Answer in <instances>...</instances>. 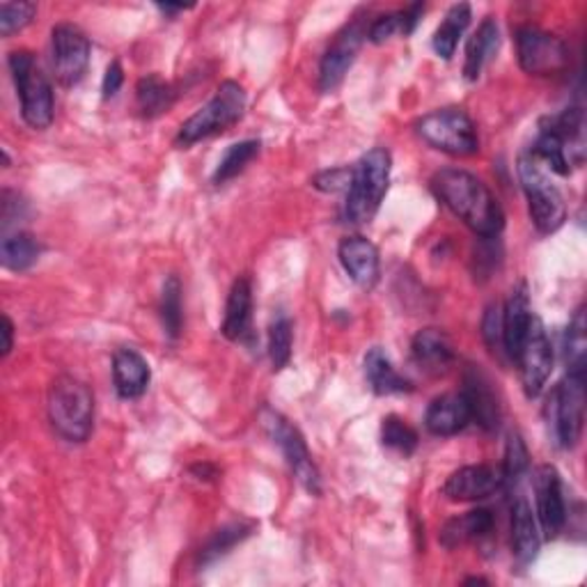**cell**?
Wrapping results in <instances>:
<instances>
[{
  "instance_id": "17",
  "label": "cell",
  "mask_w": 587,
  "mask_h": 587,
  "mask_svg": "<svg viewBox=\"0 0 587 587\" xmlns=\"http://www.w3.org/2000/svg\"><path fill=\"white\" fill-rule=\"evenodd\" d=\"M473 422L464 393H445L433 399L425 414V427L433 437H454Z\"/></svg>"
},
{
  "instance_id": "27",
  "label": "cell",
  "mask_w": 587,
  "mask_h": 587,
  "mask_svg": "<svg viewBox=\"0 0 587 587\" xmlns=\"http://www.w3.org/2000/svg\"><path fill=\"white\" fill-rule=\"evenodd\" d=\"M471 23V5L469 3H456L448 10L443 23L433 33L431 46L437 50V56L443 60H450L454 56V50L459 46V39L466 33Z\"/></svg>"
},
{
  "instance_id": "8",
  "label": "cell",
  "mask_w": 587,
  "mask_h": 587,
  "mask_svg": "<svg viewBox=\"0 0 587 587\" xmlns=\"http://www.w3.org/2000/svg\"><path fill=\"white\" fill-rule=\"evenodd\" d=\"M519 180L528 197V210L534 227L542 235H553L567 221V204L563 193L549 180V174L532 157L519 161Z\"/></svg>"
},
{
  "instance_id": "37",
  "label": "cell",
  "mask_w": 587,
  "mask_h": 587,
  "mask_svg": "<svg viewBox=\"0 0 587 587\" xmlns=\"http://www.w3.org/2000/svg\"><path fill=\"white\" fill-rule=\"evenodd\" d=\"M585 308H578L569 328H567V340H565V359L569 372H585Z\"/></svg>"
},
{
  "instance_id": "32",
  "label": "cell",
  "mask_w": 587,
  "mask_h": 587,
  "mask_svg": "<svg viewBox=\"0 0 587 587\" xmlns=\"http://www.w3.org/2000/svg\"><path fill=\"white\" fill-rule=\"evenodd\" d=\"M258 155H260V140H241L229 145L214 172V184H225L229 180H235V177L241 174L246 166Z\"/></svg>"
},
{
  "instance_id": "41",
  "label": "cell",
  "mask_w": 587,
  "mask_h": 587,
  "mask_svg": "<svg viewBox=\"0 0 587 587\" xmlns=\"http://www.w3.org/2000/svg\"><path fill=\"white\" fill-rule=\"evenodd\" d=\"M351 182V168H334V170H324L315 174L313 187L324 191V193H347Z\"/></svg>"
},
{
  "instance_id": "43",
  "label": "cell",
  "mask_w": 587,
  "mask_h": 587,
  "mask_svg": "<svg viewBox=\"0 0 587 587\" xmlns=\"http://www.w3.org/2000/svg\"><path fill=\"white\" fill-rule=\"evenodd\" d=\"M122 83H124V71H122V65L115 60V63L109 65L106 76H104V88H101V90H104V97L106 99L115 97L120 92Z\"/></svg>"
},
{
  "instance_id": "23",
  "label": "cell",
  "mask_w": 587,
  "mask_h": 587,
  "mask_svg": "<svg viewBox=\"0 0 587 587\" xmlns=\"http://www.w3.org/2000/svg\"><path fill=\"white\" fill-rule=\"evenodd\" d=\"M252 319V287L248 278H237L233 290L227 294L225 317H223V336L233 342H239L248 336Z\"/></svg>"
},
{
  "instance_id": "22",
  "label": "cell",
  "mask_w": 587,
  "mask_h": 587,
  "mask_svg": "<svg viewBox=\"0 0 587 587\" xmlns=\"http://www.w3.org/2000/svg\"><path fill=\"white\" fill-rule=\"evenodd\" d=\"M540 528L530 503L519 496L512 507V553L519 565H530L540 553Z\"/></svg>"
},
{
  "instance_id": "16",
  "label": "cell",
  "mask_w": 587,
  "mask_h": 587,
  "mask_svg": "<svg viewBox=\"0 0 587 587\" xmlns=\"http://www.w3.org/2000/svg\"><path fill=\"white\" fill-rule=\"evenodd\" d=\"M338 258L347 275L363 290H372L379 280V250L365 237H347L338 248Z\"/></svg>"
},
{
  "instance_id": "20",
  "label": "cell",
  "mask_w": 587,
  "mask_h": 587,
  "mask_svg": "<svg viewBox=\"0 0 587 587\" xmlns=\"http://www.w3.org/2000/svg\"><path fill=\"white\" fill-rule=\"evenodd\" d=\"M151 379L149 363L136 349H120L113 355V384L122 399H138L145 395Z\"/></svg>"
},
{
  "instance_id": "12",
  "label": "cell",
  "mask_w": 587,
  "mask_h": 587,
  "mask_svg": "<svg viewBox=\"0 0 587 587\" xmlns=\"http://www.w3.org/2000/svg\"><path fill=\"white\" fill-rule=\"evenodd\" d=\"M515 361L519 363L521 384H523L526 395L530 399L540 397V393L544 391L546 381L553 372V347L538 317L532 319L528 334L515 355Z\"/></svg>"
},
{
  "instance_id": "39",
  "label": "cell",
  "mask_w": 587,
  "mask_h": 587,
  "mask_svg": "<svg viewBox=\"0 0 587 587\" xmlns=\"http://www.w3.org/2000/svg\"><path fill=\"white\" fill-rule=\"evenodd\" d=\"M395 35H404L406 37V29H404V14L399 12H391L384 16H376L372 21V25L368 29V37L374 44H384L386 39L395 37Z\"/></svg>"
},
{
  "instance_id": "28",
  "label": "cell",
  "mask_w": 587,
  "mask_h": 587,
  "mask_svg": "<svg viewBox=\"0 0 587 587\" xmlns=\"http://www.w3.org/2000/svg\"><path fill=\"white\" fill-rule=\"evenodd\" d=\"M136 104L143 117H159L172 109L174 90L157 74L143 76L136 86Z\"/></svg>"
},
{
  "instance_id": "6",
  "label": "cell",
  "mask_w": 587,
  "mask_h": 587,
  "mask_svg": "<svg viewBox=\"0 0 587 587\" xmlns=\"http://www.w3.org/2000/svg\"><path fill=\"white\" fill-rule=\"evenodd\" d=\"M416 134L433 149L450 157H473L479 151V138L473 120L462 109L433 111L416 122Z\"/></svg>"
},
{
  "instance_id": "38",
  "label": "cell",
  "mask_w": 587,
  "mask_h": 587,
  "mask_svg": "<svg viewBox=\"0 0 587 587\" xmlns=\"http://www.w3.org/2000/svg\"><path fill=\"white\" fill-rule=\"evenodd\" d=\"M37 14L35 3H25V0H19V3H3L0 5V35L12 37L14 33L23 31Z\"/></svg>"
},
{
  "instance_id": "34",
  "label": "cell",
  "mask_w": 587,
  "mask_h": 587,
  "mask_svg": "<svg viewBox=\"0 0 587 587\" xmlns=\"http://www.w3.org/2000/svg\"><path fill=\"white\" fill-rule=\"evenodd\" d=\"M381 443L402 456H408L418 450L420 439L418 431L406 420H402L399 416H388L384 418V425H381Z\"/></svg>"
},
{
  "instance_id": "31",
  "label": "cell",
  "mask_w": 587,
  "mask_h": 587,
  "mask_svg": "<svg viewBox=\"0 0 587 587\" xmlns=\"http://www.w3.org/2000/svg\"><path fill=\"white\" fill-rule=\"evenodd\" d=\"M161 321L166 336L177 340L184 326V305H182V283L177 275H168L161 290Z\"/></svg>"
},
{
  "instance_id": "3",
  "label": "cell",
  "mask_w": 587,
  "mask_h": 587,
  "mask_svg": "<svg viewBox=\"0 0 587 587\" xmlns=\"http://www.w3.org/2000/svg\"><path fill=\"white\" fill-rule=\"evenodd\" d=\"M391 151L386 147H374L368 155L351 166V182L347 189L345 216L353 225L370 223L381 202H384L391 184Z\"/></svg>"
},
{
  "instance_id": "30",
  "label": "cell",
  "mask_w": 587,
  "mask_h": 587,
  "mask_svg": "<svg viewBox=\"0 0 587 587\" xmlns=\"http://www.w3.org/2000/svg\"><path fill=\"white\" fill-rule=\"evenodd\" d=\"M532 159L534 161H544L557 174H569L572 172L569 149H567L565 140L551 129L549 122L542 124V132H540L538 140H534Z\"/></svg>"
},
{
  "instance_id": "10",
  "label": "cell",
  "mask_w": 587,
  "mask_h": 587,
  "mask_svg": "<svg viewBox=\"0 0 587 587\" xmlns=\"http://www.w3.org/2000/svg\"><path fill=\"white\" fill-rule=\"evenodd\" d=\"M517 54L521 69L532 76H553L569 65L567 44L534 25H523L517 31Z\"/></svg>"
},
{
  "instance_id": "5",
  "label": "cell",
  "mask_w": 587,
  "mask_h": 587,
  "mask_svg": "<svg viewBox=\"0 0 587 587\" xmlns=\"http://www.w3.org/2000/svg\"><path fill=\"white\" fill-rule=\"evenodd\" d=\"M10 71L16 86V94L21 99V117L37 132H44L54 122L56 101L50 81L39 69V63L31 50H14L10 54Z\"/></svg>"
},
{
  "instance_id": "9",
  "label": "cell",
  "mask_w": 587,
  "mask_h": 587,
  "mask_svg": "<svg viewBox=\"0 0 587 587\" xmlns=\"http://www.w3.org/2000/svg\"><path fill=\"white\" fill-rule=\"evenodd\" d=\"M260 422H262V429L269 433V439L280 448V452H283L285 462L290 464L301 487L313 496H319L321 475L313 462L308 445H305V439L301 437V431L283 414L273 411V408L269 406H264L260 411Z\"/></svg>"
},
{
  "instance_id": "18",
  "label": "cell",
  "mask_w": 587,
  "mask_h": 587,
  "mask_svg": "<svg viewBox=\"0 0 587 587\" xmlns=\"http://www.w3.org/2000/svg\"><path fill=\"white\" fill-rule=\"evenodd\" d=\"M411 359L425 374L441 376L454 363V347L441 328H422L411 342Z\"/></svg>"
},
{
  "instance_id": "29",
  "label": "cell",
  "mask_w": 587,
  "mask_h": 587,
  "mask_svg": "<svg viewBox=\"0 0 587 587\" xmlns=\"http://www.w3.org/2000/svg\"><path fill=\"white\" fill-rule=\"evenodd\" d=\"M42 255V244L29 233H16L0 244V262L10 271H29Z\"/></svg>"
},
{
  "instance_id": "13",
  "label": "cell",
  "mask_w": 587,
  "mask_h": 587,
  "mask_svg": "<svg viewBox=\"0 0 587 587\" xmlns=\"http://www.w3.org/2000/svg\"><path fill=\"white\" fill-rule=\"evenodd\" d=\"M365 37H368V31H365V23L361 19L347 23L345 29L338 33L334 44L326 48V54H324L321 65H319L321 92H334L342 86L345 76L351 69L355 56H359Z\"/></svg>"
},
{
  "instance_id": "44",
  "label": "cell",
  "mask_w": 587,
  "mask_h": 587,
  "mask_svg": "<svg viewBox=\"0 0 587 587\" xmlns=\"http://www.w3.org/2000/svg\"><path fill=\"white\" fill-rule=\"evenodd\" d=\"M14 347V324L8 315H3V359H8Z\"/></svg>"
},
{
  "instance_id": "26",
  "label": "cell",
  "mask_w": 587,
  "mask_h": 587,
  "mask_svg": "<svg viewBox=\"0 0 587 587\" xmlns=\"http://www.w3.org/2000/svg\"><path fill=\"white\" fill-rule=\"evenodd\" d=\"M500 46V31L498 23L489 16L479 23V29L466 44V63H464V76L466 81H477L479 74L496 54Z\"/></svg>"
},
{
  "instance_id": "4",
  "label": "cell",
  "mask_w": 587,
  "mask_h": 587,
  "mask_svg": "<svg viewBox=\"0 0 587 587\" xmlns=\"http://www.w3.org/2000/svg\"><path fill=\"white\" fill-rule=\"evenodd\" d=\"M246 111V90L237 81H225L216 90V94L204 104L197 113H193L174 138V145L184 149L204 138L227 132L235 126Z\"/></svg>"
},
{
  "instance_id": "25",
  "label": "cell",
  "mask_w": 587,
  "mask_h": 587,
  "mask_svg": "<svg viewBox=\"0 0 587 587\" xmlns=\"http://www.w3.org/2000/svg\"><path fill=\"white\" fill-rule=\"evenodd\" d=\"M365 379L376 395H402V393L414 391L411 381L404 379L395 370V365L391 363L384 349H379V347L365 353Z\"/></svg>"
},
{
  "instance_id": "33",
  "label": "cell",
  "mask_w": 587,
  "mask_h": 587,
  "mask_svg": "<svg viewBox=\"0 0 587 587\" xmlns=\"http://www.w3.org/2000/svg\"><path fill=\"white\" fill-rule=\"evenodd\" d=\"M292 347H294V326L290 317L280 315L271 321L269 328V359L275 372L285 370L292 361Z\"/></svg>"
},
{
  "instance_id": "15",
  "label": "cell",
  "mask_w": 587,
  "mask_h": 587,
  "mask_svg": "<svg viewBox=\"0 0 587 587\" xmlns=\"http://www.w3.org/2000/svg\"><path fill=\"white\" fill-rule=\"evenodd\" d=\"M500 484L503 477L492 466H464L445 479L443 496L452 503H475L494 496Z\"/></svg>"
},
{
  "instance_id": "36",
  "label": "cell",
  "mask_w": 587,
  "mask_h": 587,
  "mask_svg": "<svg viewBox=\"0 0 587 587\" xmlns=\"http://www.w3.org/2000/svg\"><path fill=\"white\" fill-rule=\"evenodd\" d=\"M530 469V454L519 433H509L505 445V459H503V484H519V479Z\"/></svg>"
},
{
  "instance_id": "1",
  "label": "cell",
  "mask_w": 587,
  "mask_h": 587,
  "mask_svg": "<svg viewBox=\"0 0 587 587\" xmlns=\"http://www.w3.org/2000/svg\"><path fill=\"white\" fill-rule=\"evenodd\" d=\"M431 189L445 207L482 239H496L505 227V212L496 195L466 170L448 168L433 174Z\"/></svg>"
},
{
  "instance_id": "2",
  "label": "cell",
  "mask_w": 587,
  "mask_h": 587,
  "mask_svg": "<svg viewBox=\"0 0 587 587\" xmlns=\"http://www.w3.org/2000/svg\"><path fill=\"white\" fill-rule=\"evenodd\" d=\"M48 420L69 443H86L94 427V395L88 384L63 374L50 381L46 397Z\"/></svg>"
},
{
  "instance_id": "45",
  "label": "cell",
  "mask_w": 587,
  "mask_h": 587,
  "mask_svg": "<svg viewBox=\"0 0 587 587\" xmlns=\"http://www.w3.org/2000/svg\"><path fill=\"white\" fill-rule=\"evenodd\" d=\"M475 583H482V585H487L489 580H484V578H469V580H466V585H475Z\"/></svg>"
},
{
  "instance_id": "35",
  "label": "cell",
  "mask_w": 587,
  "mask_h": 587,
  "mask_svg": "<svg viewBox=\"0 0 587 587\" xmlns=\"http://www.w3.org/2000/svg\"><path fill=\"white\" fill-rule=\"evenodd\" d=\"M250 532H252L250 523H233V526L221 528L207 542V546L200 551V565L204 567V565L216 563L218 557H223L225 553L233 551L239 542H244Z\"/></svg>"
},
{
  "instance_id": "42",
  "label": "cell",
  "mask_w": 587,
  "mask_h": 587,
  "mask_svg": "<svg viewBox=\"0 0 587 587\" xmlns=\"http://www.w3.org/2000/svg\"><path fill=\"white\" fill-rule=\"evenodd\" d=\"M0 207H3V227L8 229L14 221H19L23 216L25 202L19 197V193L3 191V202H0Z\"/></svg>"
},
{
  "instance_id": "11",
  "label": "cell",
  "mask_w": 587,
  "mask_h": 587,
  "mask_svg": "<svg viewBox=\"0 0 587 587\" xmlns=\"http://www.w3.org/2000/svg\"><path fill=\"white\" fill-rule=\"evenodd\" d=\"M90 39L74 23H60L50 31V56H54V71L60 86L74 88L83 81L90 65Z\"/></svg>"
},
{
  "instance_id": "19",
  "label": "cell",
  "mask_w": 587,
  "mask_h": 587,
  "mask_svg": "<svg viewBox=\"0 0 587 587\" xmlns=\"http://www.w3.org/2000/svg\"><path fill=\"white\" fill-rule=\"evenodd\" d=\"M464 397L471 406V416L473 420L484 429V431H494L500 425V404L498 397L492 388V381L484 376L477 368H471L464 379Z\"/></svg>"
},
{
  "instance_id": "24",
  "label": "cell",
  "mask_w": 587,
  "mask_h": 587,
  "mask_svg": "<svg viewBox=\"0 0 587 587\" xmlns=\"http://www.w3.org/2000/svg\"><path fill=\"white\" fill-rule=\"evenodd\" d=\"M492 530H494V515L489 512V509H471V512L454 517L443 526L439 542L445 549H456L469 542L487 538Z\"/></svg>"
},
{
  "instance_id": "21",
  "label": "cell",
  "mask_w": 587,
  "mask_h": 587,
  "mask_svg": "<svg viewBox=\"0 0 587 587\" xmlns=\"http://www.w3.org/2000/svg\"><path fill=\"white\" fill-rule=\"evenodd\" d=\"M532 305L526 285H519L512 296L507 298L505 308H503V347L509 359H515L528 328L532 324Z\"/></svg>"
},
{
  "instance_id": "7",
  "label": "cell",
  "mask_w": 587,
  "mask_h": 587,
  "mask_svg": "<svg viewBox=\"0 0 587 587\" xmlns=\"http://www.w3.org/2000/svg\"><path fill=\"white\" fill-rule=\"evenodd\" d=\"M546 418L560 448L572 450L578 445L585 422V372H567L551 391Z\"/></svg>"
},
{
  "instance_id": "14",
  "label": "cell",
  "mask_w": 587,
  "mask_h": 587,
  "mask_svg": "<svg viewBox=\"0 0 587 587\" xmlns=\"http://www.w3.org/2000/svg\"><path fill=\"white\" fill-rule=\"evenodd\" d=\"M534 503H538V521L549 540L557 538L567 523V507L563 496V482L553 466H538L532 477Z\"/></svg>"
},
{
  "instance_id": "40",
  "label": "cell",
  "mask_w": 587,
  "mask_h": 587,
  "mask_svg": "<svg viewBox=\"0 0 587 587\" xmlns=\"http://www.w3.org/2000/svg\"><path fill=\"white\" fill-rule=\"evenodd\" d=\"M482 336L487 347L496 353V351H505L503 347V308L498 303H492L487 313L482 317Z\"/></svg>"
}]
</instances>
